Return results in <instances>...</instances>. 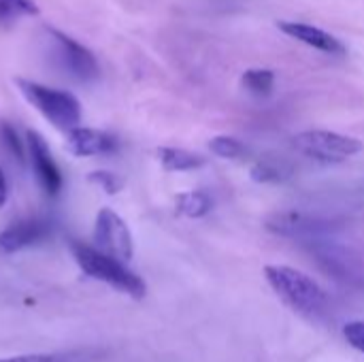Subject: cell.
Listing matches in <instances>:
<instances>
[{
    "mask_svg": "<svg viewBox=\"0 0 364 362\" xmlns=\"http://www.w3.org/2000/svg\"><path fill=\"white\" fill-rule=\"evenodd\" d=\"M94 247L100 250L102 254L119 260V262H130L134 256V241L128 224L124 222L122 215H117L113 209L105 207L96 213L94 222Z\"/></svg>",
    "mask_w": 364,
    "mask_h": 362,
    "instance_id": "cell-6",
    "label": "cell"
},
{
    "mask_svg": "<svg viewBox=\"0 0 364 362\" xmlns=\"http://www.w3.org/2000/svg\"><path fill=\"white\" fill-rule=\"evenodd\" d=\"M0 362H68L64 356L55 354H23V356H11V358H0Z\"/></svg>",
    "mask_w": 364,
    "mask_h": 362,
    "instance_id": "cell-22",
    "label": "cell"
},
{
    "mask_svg": "<svg viewBox=\"0 0 364 362\" xmlns=\"http://www.w3.org/2000/svg\"><path fill=\"white\" fill-rule=\"evenodd\" d=\"M209 149L215 156L226 158V160H237V158H243L247 154V147L235 137H215V139H211Z\"/></svg>",
    "mask_w": 364,
    "mask_h": 362,
    "instance_id": "cell-18",
    "label": "cell"
},
{
    "mask_svg": "<svg viewBox=\"0 0 364 362\" xmlns=\"http://www.w3.org/2000/svg\"><path fill=\"white\" fill-rule=\"evenodd\" d=\"M0 139H2V145H4V149L9 151V156L15 158L19 164H23V162H26V156H28V149L23 147V143H21L17 130H15L11 124H6V122L0 124Z\"/></svg>",
    "mask_w": 364,
    "mask_h": 362,
    "instance_id": "cell-19",
    "label": "cell"
},
{
    "mask_svg": "<svg viewBox=\"0 0 364 362\" xmlns=\"http://www.w3.org/2000/svg\"><path fill=\"white\" fill-rule=\"evenodd\" d=\"M264 277L277 292V297L301 316L314 320L326 314V292L303 271L284 265H269L264 267Z\"/></svg>",
    "mask_w": 364,
    "mask_h": 362,
    "instance_id": "cell-1",
    "label": "cell"
},
{
    "mask_svg": "<svg viewBox=\"0 0 364 362\" xmlns=\"http://www.w3.org/2000/svg\"><path fill=\"white\" fill-rule=\"evenodd\" d=\"M158 158L162 162V166L171 173H181V171H194L200 169L205 164L203 156L192 154L188 149H179V147H160L158 149Z\"/></svg>",
    "mask_w": 364,
    "mask_h": 362,
    "instance_id": "cell-13",
    "label": "cell"
},
{
    "mask_svg": "<svg viewBox=\"0 0 364 362\" xmlns=\"http://www.w3.org/2000/svg\"><path fill=\"white\" fill-rule=\"evenodd\" d=\"M26 149H28V160L34 171V177L43 192L47 196H58L60 190L64 188V175L58 166V162L51 156V149L45 141V137L36 130H28L26 134Z\"/></svg>",
    "mask_w": 364,
    "mask_h": 362,
    "instance_id": "cell-8",
    "label": "cell"
},
{
    "mask_svg": "<svg viewBox=\"0 0 364 362\" xmlns=\"http://www.w3.org/2000/svg\"><path fill=\"white\" fill-rule=\"evenodd\" d=\"M177 205V213L186 215V218H203L211 211V198L205 192H183L175 198Z\"/></svg>",
    "mask_w": 364,
    "mask_h": 362,
    "instance_id": "cell-14",
    "label": "cell"
},
{
    "mask_svg": "<svg viewBox=\"0 0 364 362\" xmlns=\"http://www.w3.org/2000/svg\"><path fill=\"white\" fill-rule=\"evenodd\" d=\"M311 252L316 254L318 265L335 280L346 284H354L356 280H363V271L358 269L356 258L343 247L331 241H311Z\"/></svg>",
    "mask_w": 364,
    "mask_h": 362,
    "instance_id": "cell-10",
    "label": "cell"
},
{
    "mask_svg": "<svg viewBox=\"0 0 364 362\" xmlns=\"http://www.w3.org/2000/svg\"><path fill=\"white\" fill-rule=\"evenodd\" d=\"M87 181L98 186L107 194H117L122 190V179L115 173H111V171H92L87 175Z\"/></svg>",
    "mask_w": 364,
    "mask_h": 362,
    "instance_id": "cell-20",
    "label": "cell"
},
{
    "mask_svg": "<svg viewBox=\"0 0 364 362\" xmlns=\"http://www.w3.org/2000/svg\"><path fill=\"white\" fill-rule=\"evenodd\" d=\"M343 337L346 341L364 354V320H356V322H350L343 326Z\"/></svg>",
    "mask_w": 364,
    "mask_h": 362,
    "instance_id": "cell-21",
    "label": "cell"
},
{
    "mask_svg": "<svg viewBox=\"0 0 364 362\" xmlns=\"http://www.w3.org/2000/svg\"><path fill=\"white\" fill-rule=\"evenodd\" d=\"M45 36H47V45L51 49L55 64L64 73H68L73 79H77L81 83H92L100 77V66H98L94 53L85 45L77 43L73 36H68L55 28H47Z\"/></svg>",
    "mask_w": 364,
    "mask_h": 362,
    "instance_id": "cell-4",
    "label": "cell"
},
{
    "mask_svg": "<svg viewBox=\"0 0 364 362\" xmlns=\"http://www.w3.org/2000/svg\"><path fill=\"white\" fill-rule=\"evenodd\" d=\"M290 177V169L284 166V164H277V162H258L254 169H252V179L258 181V183H277V181H284Z\"/></svg>",
    "mask_w": 364,
    "mask_h": 362,
    "instance_id": "cell-17",
    "label": "cell"
},
{
    "mask_svg": "<svg viewBox=\"0 0 364 362\" xmlns=\"http://www.w3.org/2000/svg\"><path fill=\"white\" fill-rule=\"evenodd\" d=\"M21 96L58 130L70 132L81 122V102L66 90H55L30 79H15Z\"/></svg>",
    "mask_w": 364,
    "mask_h": 362,
    "instance_id": "cell-3",
    "label": "cell"
},
{
    "mask_svg": "<svg viewBox=\"0 0 364 362\" xmlns=\"http://www.w3.org/2000/svg\"><path fill=\"white\" fill-rule=\"evenodd\" d=\"M243 85L256 96H269L275 85V75L267 68H252L243 75Z\"/></svg>",
    "mask_w": 364,
    "mask_h": 362,
    "instance_id": "cell-16",
    "label": "cell"
},
{
    "mask_svg": "<svg viewBox=\"0 0 364 362\" xmlns=\"http://www.w3.org/2000/svg\"><path fill=\"white\" fill-rule=\"evenodd\" d=\"M70 254L75 258V262L79 265V269L96 280V282H102L132 299H143L145 292H147V286L145 282L126 267V262H119L107 254H102L100 250H96L94 245H87L83 241H77L73 239L70 241Z\"/></svg>",
    "mask_w": 364,
    "mask_h": 362,
    "instance_id": "cell-2",
    "label": "cell"
},
{
    "mask_svg": "<svg viewBox=\"0 0 364 362\" xmlns=\"http://www.w3.org/2000/svg\"><path fill=\"white\" fill-rule=\"evenodd\" d=\"M264 228L288 239H305V241H320V237L333 233L337 226L331 220L314 218L299 211H277L264 220Z\"/></svg>",
    "mask_w": 364,
    "mask_h": 362,
    "instance_id": "cell-7",
    "label": "cell"
},
{
    "mask_svg": "<svg viewBox=\"0 0 364 362\" xmlns=\"http://www.w3.org/2000/svg\"><path fill=\"white\" fill-rule=\"evenodd\" d=\"M66 149L75 158L102 156V154H111L117 149V139L105 130L77 126L70 132H66Z\"/></svg>",
    "mask_w": 364,
    "mask_h": 362,
    "instance_id": "cell-11",
    "label": "cell"
},
{
    "mask_svg": "<svg viewBox=\"0 0 364 362\" xmlns=\"http://www.w3.org/2000/svg\"><path fill=\"white\" fill-rule=\"evenodd\" d=\"M51 233H53V226L49 220H43V218L19 220L0 233V252L4 254L21 252L26 247L43 243L47 237H51Z\"/></svg>",
    "mask_w": 364,
    "mask_h": 362,
    "instance_id": "cell-9",
    "label": "cell"
},
{
    "mask_svg": "<svg viewBox=\"0 0 364 362\" xmlns=\"http://www.w3.org/2000/svg\"><path fill=\"white\" fill-rule=\"evenodd\" d=\"M6 201H9V181H6L4 171L0 169V209L6 205Z\"/></svg>",
    "mask_w": 364,
    "mask_h": 362,
    "instance_id": "cell-23",
    "label": "cell"
},
{
    "mask_svg": "<svg viewBox=\"0 0 364 362\" xmlns=\"http://www.w3.org/2000/svg\"><path fill=\"white\" fill-rule=\"evenodd\" d=\"M277 28H279L284 34H288V36H292V38H296V41L309 45V47H314V49H318V51H322V53H328V55H346V53H348L346 45H343L337 36H333L331 32H326V30H322V28H318V26H314V23H303V21H279Z\"/></svg>",
    "mask_w": 364,
    "mask_h": 362,
    "instance_id": "cell-12",
    "label": "cell"
},
{
    "mask_svg": "<svg viewBox=\"0 0 364 362\" xmlns=\"http://www.w3.org/2000/svg\"><path fill=\"white\" fill-rule=\"evenodd\" d=\"M38 13V4L34 0H0V26H9L21 17H30Z\"/></svg>",
    "mask_w": 364,
    "mask_h": 362,
    "instance_id": "cell-15",
    "label": "cell"
},
{
    "mask_svg": "<svg viewBox=\"0 0 364 362\" xmlns=\"http://www.w3.org/2000/svg\"><path fill=\"white\" fill-rule=\"evenodd\" d=\"M294 147L307 158L320 162H343L363 151V143L358 139L331 130H305L294 137Z\"/></svg>",
    "mask_w": 364,
    "mask_h": 362,
    "instance_id": "cell-5",
    "label": "cell"
}]
</instances>
